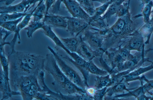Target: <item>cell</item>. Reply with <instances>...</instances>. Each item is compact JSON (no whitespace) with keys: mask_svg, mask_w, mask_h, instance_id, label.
I'll use <instances>...</instances> for the list:
<instances>
[{"mask_svg":"<svg viewBox=\"0 0 153 100\" xmlns=\"http://www.w3.org/2000/svg\"><path fill=\"white\" fill-rule=\"evenodd\" d=\"M9 65L10 80L22 76L38 75L45 70V57L30 52L14 50L7 56Z\"/></svg>","mask_w":153,"mask_h":100,"instance_id":"6da1fadb","label":"cell"},{"mask_svg":"<svg viewBox=\"0 0 153 100\" xmlns=\"http://www.w3.org/2000/svg\"><path fill=\"white\" fill-rule=\"evenodd\" d=\"M136 19L131 17L130 11L118 18L104 36L102 48L105 52L122 44L138 29L139 23Z\"/></svg>","mask_w":153,"mask_h":100,"instance_id":"7a4b0ae2","label":"cell"},{"mask_svg":"<svg viewBox=\"0 0 153 100\" xmlns=\"http://www.w3.org/2000/svg\"><path fill=\"white\" fill-rule=\"evenodd\" d=\"M44 69L52 76L54 81L52 84L53 86H57L63 89L70 81L61 70L54 55L51 52L46 55Z\"/></svg>","mask_w":153,"mask_h":100,"instance_id":"3957f363","label":"cell"},{"mask_svg":"<svg viewBox=\"0 0 153 100\" xmlns=\"http://www.w3.org/2000/svg\"><path fill=\"white\" fill-rule=\"evenodd\" d=\"M122 43L117 47L111 48L105 53L111 66L108 71L109 73L121 65L131 54V51L122 46Z\"/></svg>","mask_w":153,"mask_h":100,"instance_id":"277c9868","label":"cell"},{"mask_svg":"<svg viewBox=\"0 0 153 100\" xmlns=\"http://www.w3.org/2000/svg\"><path fill=\"white\" fill-rule=\"evenodd\" d=\"M48 49L54 55L59 66L65 75L79 87L85 88L87 86L78 73L68 65L59 55V53L56 52L50 46H48Z\"/></svg>","mask_w":153,"mask_h":100,"instance_id":"5b68a950","label":"cell"},{"mask_svg":"<svg viewBox=\"0 0 153 100\" xmlns=\"http://www.w3.org/2000/svg\"><path fill=\"white\" fill-rule=\"evenodd\" d=\"M153 50L149 48L143 52L136 51L131 54L128 58L121 65L112 71L110 73L111 75L116 74L119 72L126 71L134 68H137L143 66L146 62H148L149 58L145 57V55L148 52Z\"/></svg>","mask_w":153,"mask_h":100,"instance_id":"8992f818","label":"cell"},{"mask_svg":"<svg viewBox=\"0 0 153 100\" xmlns=\"http://www.w3.org/2000/svg\"><path fill=\"white\" fill-rule=\"evenodd\" d=\"M45 70L40 71L37 75L39 81L42 84V90L38 92L35 97L37 100H65V95L60 91L55 92L51 90L45 82Z\"/></svg>","mask_w":153,"mask_h":100,"instance_id":"52a82bcc","label":"cell"},{"mask_svg":"<svg viewBox=\"0 0 153 100\" xmlns=\"http://www.w3.org/2000/svg\"><path fill=\"white\" fill-rule=\"evenodd\" d=\"M92 27L90 25L81 34L82 40L87 43L93 49L97 50L102 48L104 40V36L98 29L94 32Z\"/></svg>","mask_w":153,"mask_h":100,"instance_id":"ba28073f","label":"cell"},{"mask_svg":"<svg viewBox=\"0 0 153 100\" xmlns=\"http://www.w3.org/2000/svg\"><path fill=\"white\" fill-rule=\"evenodd\" d=\"M138 29L122 43L123 46L130 51L143 52L145 51V39Z\"/></svg>","mask_w":153,"mask_h":100,"instance_id":"9c48e42d","label":"cell"},{"mask_svg":"<svg viewBox=\"0 0 153 100\" xmlns=\"http://www.w3.org/2000/svg\"><path fill=\"white\" fill-rule=\"evenodd\" d=\"M42 29L45 35L51 39L56 46L61 48L64 50L77 64L80 65H83L84 64L85 62V60L76 53L72 52L70 51L65 46L60 38L53 32L51 28L44 24Z\"/></svg>","mask_w":153,"mask_h":100,"instance_id":"30bf717a","label":"cell"},{"mask_svg":"<svg viewBox=\"0 0 153 100\" xmlns=\"http://www.w3.org/2000/svg\"><path fill=\"white\" fill-rule=\"evenodd\" d=\"M66 18V31L72 36H79L89 25L88 23L83 19L67 16Z\"/></svg>","mask_w":153,"mask_h":100,"instance_id":"8fae6325","label":"cell"},{"mask_svg":"<svg viewBox=\"0 0 153 100\" xmlns=\"http://www.w3.org/2000/svg\"><path fill=\"white\" fill-rule=\"evenodd\" d=\"M148 62L151 63L149 65L144 67L143 66H141L131 71L121 77L116 83L122 82L126 84L131 81L139 80L141 85L143 84L142 76H140V75L153 69V62L149 60Z\"/></svg>","mask_w":153,"mask_h":100,"instance_id":"7c38bea8","label":"cell"},{"mask_svg":"<svg viewBox=\"0 0 153 100\" xmlns=\"http://www.w3.org/2000/svg\"><path fill=\"white\" fill-rule=\"evenodd\" d=\"M76 53L86 61H88L98 57L102 56L105 51L102 49L95 50L92 49L82 38Z\"/></svg>","mask_w":153,"mask_h":100,"instance_id":"4fadbf2b","label":"cell"},{"mask_svg":"<svg viewBox=\"0 0 153 100\" xmlns=\"http://www.w3.org/2000/svg\"><path fill=\"white\" fill-rule=\"evenodd\" d=\"M63 3L72 17L83 19L89 24L91 16L76 0H64Z\"/></svg>","mask_w":153,"mask_h":100,"instance_id":"5bb4252c","label":"cell"},{"mask_svg":"<svg viewBox=\"0 0 153 100\" xmlns=\"http://www.w3.org/2000/svg\"><path fill=\"white\" fill-rule=\"evenodd\" d=\"M142 76V80L146 82L144 84L141 85L139 87H136L133 90L128 92L127 93L119 94L117 97L119 98H123L130 96H134L136 98L142 94H145L153 89V79L149 80L143 74Z\"/></svg>","mask_w":153,"mask_h":100,"instance_id":"9a60e30c","label":"cell"},{"mask_svg":"<svg viewBox=\"0 0 153 100\" xmlns=\"http://www.w3.org/2000/svg\"><path fill=\"white\" fill-rule=\"evenodd\" d=\"M41 0H22L20 3L13 5H3L0 7V13L26 12L30 5Z\"/></svg>","mask_w":153,"mask_h":100,"instance_id":"2e32d148","label":"cell"},{"mask_svg":"<svg viewBox=\"0 0 153 100\" xmlns=\"http://www.w3.org/2000/svg\"><path fill=\"white\" fill-rule=\"evenodd\" d=\"M0 79V90L2 94V97L1 100L8 99L14 96L21 95L19 92L11 90L10 83V80L8 79L5 76L1 66Z\"/></svg>","mask_w":153,"mask_h":100,"instance_id":"e0dca14e","label":"cell"},{"mask_svg":"<svg viewBox=\"0 0 153 100\" xmlns=\"http://www.w3.org/2000/svg\"><path fill=\"white\" fill-rule=\"evenodd\" d=\"M42 21L45 25L51 28H66L67 20L66 16L50 14L45 15Z\"/></svg>","mask_w":153,"mask_h":100,"instance_id":"ac0fdd59","label":"cell"},{"mask_svg":"<svg viewBox=\"0 0 153 100\" xmlns=\"http://www.w3.org/2000/svg\"><path fill=\"white\" fill-rule=\"evenodd\" d=\"M38 79L25 86L19 92L24 100H31L35 99L38 92H41L42 88L39 84Z\"/></svg>","mask_w":153,"mask_h":100,"instance_id":"d6986e66","label":"cell"},{"mask_svg":"<svg viewBox=\"0 0 153 100\" xmlns=\"http://www.w3.org/2000/svg\"><path fill=\"white\" fill-rule=\"evenodd\" d=\"M33 13V11L30 12L29 13L23 17L22 21L18 25L17 31L15 33L13 38L10 42V46L11 51L15 50V46L17 39H18L20 41V32L22 29L25 28L28 25L30 21Z\"/></svg>","mask_w":153,"mask_h":100,"instance_id":"ffe728a7","label":"cell"},{"mask_svg":"<svg viewBox=\"0 0 153 100\" xmlns=\"http://www.w3.org/2000/svg\"><path fill=\"white\" fill-rule=\"evenodd\" d=\"M66 48L71 52L76 53L82 40V35L67 38H59Z\"/></svg>","mask_w":153,"mask_h":100,"instance_id":"44dd1931","label":"cell"},{"mask_svg":"<svg viewBox=\"0 0 153 100\" xmlns=\"http://www.w3.org/2000/svg\"><path fill=\"white\" fill-rule=\"evenodd\" d=\"M153 14V12H152ZM145 39V45L149 44L152 35L153 33V14L149 21L147 23H144L138 29Z\"/></svg>","mask_w":153,"mask_h":100,"instance_id":"7402d4cb","label":"cell"},{"mask_svg":"<svg viewBox=\"0 0 153 100\" xmlns=\"http://www.w3.org/2000/svg\"><path fill=\"white\" fill-rule=\"evenodd\" d=\"M135 88H127L126 83L122 82L117 83L111 87L108 88L105 96L111 97L114 95L124 93L125 91L129 92Z\"/></svg>","mask_w":153,"mask_h":100,"instance_id":"603a6c76","label":"cell"},{"mask_svg":"<svg viewBox=\"0 0 153 100\" xmlns=\"http://www.w3.org/2000/svg\"><path fill=\"white\" fill-rule=\"evenodd\" d=\"M45 0H41L33 10V20L35 21H42L46 14L47 10Z\"/></svg>","mask_w":153,"mask_h":100,"instance_id":"cb8c5ba5","label":"cell"},{"mask_svg":"<svg viewBox=\"0 0 153 100\" xmlns=\"http://www.w3.org/2000/svg\"><path fill=\"white\" fill-rule=\"evenodd\" d=\"M126 0H114L110 5L107 11L101 17L106 21L108 24L111 18L115 15L118 7Z\"/></svg>","mask_w":153,"mask_h":100,"instance_id":"d4e9b609","label":"cell"},{"mask_svg":"<svg viewBox=\"0 0 153 100\" xmlns=\"http://www.w3.org/2000/svg\"><path fill=\"white\" fill-rule=\"evenodd\" d=\"M85 67L86 69L89 73L97 76H105L109 74L107 71L99 68L94 64L93 60L86 61Z\"/></svg>","mask_w":153,"mask_h":100,"instance_id":"484cf974","label":"cell"},{"mask_svg":"<svg viewBox=\"0 0 153 100\" xmlns=\"http://www.w3.org/2000/svg\"><path fill=\"white\" fill-rule=\"evenodd\" d=\"M111 81V74H108L103 76H97L95 79L94 87L97 89L107 87L108 88Z\"/></svg>","mask_w":153,"mask_h":100,"instance_id":"4316f807","label":"cell"},{"mask_svg":"<svg viewBox=\"0 0 153 100\" xmlns=\"http://www.w3.org/2000/svg\"><path fill=\"white\" fill-rule=\"evenodd\" d=\"M153 7V2L151 0L149 3L144 5L142 10V13L134 17L135 18H137L143 17L144 23L148 22L150 20L151 15L152 14V8Z\"/></svg>","mask_w":153,"mask_h":100,"instance_id":"83f0119b","label":"cell"},{"mask_svg":"<svg viewBox=\"0 0 153 100\" xmlns=\"http://www.w3.org/2000/svg\"><path fill=\"white\" fill-rule=\"evenodd\" d=\"M44 24L42 21H30L27 26L24 28L25 30H27L26 34L27 37L31 38L33 33L38 29H42Z\"/></svg>","mask_w":153,"mask_h":100,"instance_id":"f1b7e54d","label":"cell"},{"mask_svg":"<svg viewBox=\"0 0 153 100\" xmlns=\"http://www.w3.org/2000/svg\"><path fill=\"white\" fill-rule=\"evenodd\" d=\"M60 56L63 59L66 60L72 63L78 69L82 74L84 82L87 86H88V80L89 78V73L86 69L85 67L76 63L74 60L72 58L69 57L67 55L63 56L59 54Z\"/></svg>","mask_w":153,"mask_h":100,"instance_id":"f546056e","label":"cell"},{"mask_svg":"<svg viewBox=\"0 0 153 100\" xmlns=\"http://www.w3.org/2000/svg\"><path fill=\"white\" fill-rule=\"evenodd\" d=\"M81 6L91 16L94 14L95 11L93 2L92 0H76Z\"/></svg>","mask_w":153,"mask_h":100,"instance_id":"4dcf8cb0","label":"cell"},{"mask_svg":"<svg viewBox=\"0 0 153 100\" xmlns=\"http://www.w3.org/2000/svg\"><path fill=\"white\" fill-rule=\"evenodd\" d=\"M29 13H1L0 15V22L13 21L19 19L22 17H24Z\"/></svg>","mask_w":153,"mask_h":100,"instance_id":"1f68e13d","label":"cell"},{"mask_svg":"<svg viewBox=\"0 0 153 100\" xmlns=\"http://www.w3.org/2000/svg\"><path fill=\"white\" fill-rule=\"evenodd\" d=\"M0 52V61L3 71L7 78L10 80V68L8 58L5 51Z\"/></svg>","mask_w":153,"mask_h":100,"instance_id":"d6a6232c","label":"cell"},{"mask_svg":"<svg viewBox=\"0 0 153 100\" xmlns=\"http://www.w3.org/2000/svg\"><path fill=\"white\" fill-rule=\"evenodd\" d=\"M24 17L17 19L0 23V27L15 33L17 31L18 25L22 21Z\"/></svg>","mask_w":153,"mask_h":100,"instance_id":"836d02e7","label":"cell"},{"mask_svg":"<svg viewBox=\"0 0 153 100\" xmlns=\"http://www.w3.org/2000/svg\"><path fill=\"white\" fill-rule=\"evenodd\" d=\"M131 0H126L117 8L115 15L118 18L125 15L130 11V4Z\"/></svg>","mask_w":153,"mask_h":100,"instance_id":"e575fe53","label":"cell"},{"mask_svg":"<svg viewBox=\"0 0 153 100\" xmlns=\"http://www.w3.org/2000/svg\"><path fill=\"white\" fill-rule=\"evenodd\" d=\"M112 3L108 2L96 8L94 14L92 16H91L90 22L92 21L99 18L103 15Z\"/></svg>","mask_w":153,"mask_h":100,"instance_id":"d590c367","label":"cell"},{"mask_svg":"<svg viewBox=\"0 0 153 100\" xmlns=\"http://www.w3.org/2000/svg\"><path fill=\"white\" fill-rule=\"evenodd\" d=\"M92 27L97 28L99 30H103L108 28V25L105 22V20L101 17L93 20L89 24Z\"/></svg>","mask_w":153,"mask_h":100,"instance_id":"8d00e7d4","label":"cell"},{"mask_svg":"<svg viewBox=\"0 0 153 100\" xmlns=\"http://www.w3.org/2000/svg\"><path fill=\"white\" fill-rule=\"evenodd\" d=\"M13 32L0 27V51L4 50V46L5 45H9L10 46V42H6V40Z\"/></svg>","mask_w":153,"mask_h":100,"instance_id":"74e56055","label":"cell"},{"mask_svg":"<svg viewBox=\"0 0 153 100\" xmlns=\"http://www.w3.org/2000/svg\"><path fill=\"white\" fill-rule=\"evenodd\" d=\"M136 68H134L126 71L119 72L114 74L111 75V81L109 87H111L115 84L117 81L122 76Z\"/></svg>","mask_w":153,"mask_h":100,"instance_id":"f35d334b","label":"cell"},{"mask_svg":"<svg viewBox=\"0 0 153 100\" xmlns=\"http://www.w3.org/2000/svg\"><path fill=\"white\" fill-rule=\"evenodd\" d=\"M107 88L108 87H107L100 89H97L96 88L93 96V99L103 100L106 95Z\"/></svg>","mask_w":153,"mask_h":100,"instance_id":"ab89813d","label":"cell"},{"mask_svg":"<svg viewBox=\"0 0 153 100\" xmlns=\"http://www.w3.org/2000/svg\"><path fill=\"white\" fill-rule=\"evenodd\" d=\"M64 0H56L52 6L51 12L53 14H57L59 10L61 4Z\"/></svg>","mask_w":153,"mask_h":100,"instance_id":"60d3db41","label":"cell"},{"mask_svg":"<svg viewBox=\"0 0 153 100\" xmlns=\"http://www.w3.org/2000/svg\"><path fill=\"white\" fill-rule=\"evenodd\" d=\"M56 0H45V4L46 7V14H48V10Z\"/></svg>","mask_w":153,"mask_h":100,"instance_id":"b9f144b4","label":"cell"},{"mask_svg":"<svg viewBox=\"0 0 153 100\" xmlns=\"http://www.w3.org/2000/svg\"><path fill=\"white\" fill-rule=\"evenodd\" d=\"M16 0H0V2L3 4L4 5L8 6Z\"/></svg>","mask_w":153,"mask_h":100,"instance_id":"7bdbcfd3","label":"cell"},{"mask_svg":"<svg viewBox=\"0 0 153 100\" xmlns=\"http://www.w3.org/2000/svg\"><path fill=\"white\" fill-rule=\"evenodd\" d=\"M151 96H147L145 94H142L137 97L136 99L137 100H151Z\"/></svg>","mask_w":153,"mask_h":100,"instance_id":"ee69618b","label":"cell"},{"mask_svg":"<svg viewBox=\"0 0 153 100\" xmlns=\"http://www.w3.org/2000/svg\"><path fill=\"white\" fill-rule=\"evenodd\" d=\"M114 0H92L93 1L99 2L102 4H104L108 2H113Z\"/></svg>","mask_w":153,"mask_h":100,"instance_id":"f6af8a7d","label":"cell"},{"mask_svg":"<svg viewBox=\"0 0 153 100\" xmlns=\"http://www.w3.org/2000/svg\"><path fill=\"white\" fill-rule=\"evenodd\" d=\"M141 2L140 5L141 6H144L145 5L149 3L151 0H138Z\"/></svg>","mask_w":153,"mask_h":100,"instance_id":"bcb514c9","label":"cell"},{"mask_svg":"<svg viewBox=\"0 0 153 100\" xmlns=\"http://www.w3.org/2000/svg\"><path fill=\"white\" fill-rule=\"evenodd\" d=\"M148 93H149L151 96V100H153V92L149 91L148 92Z\"/></svg>","mask_w":153,"mask_h":100,"instance_id":"7dc6e473","label":"cell"},{"mask_svg":"<svg viewBox=\"0 0 153 100\" xmlns=\"http://www.w3.org/2000/svg\"><path fill=\"white\" fill-rule=\"evenodd\" d=\"M152 0V1L153 2V0ZM153 8V9L152 10V12H153V8Z\"/></svg>","mask_w":153,"mask_h":100,"instance_id":"c3c4849f","label":"cell"},{"mask_svg":"<svg viewBox=\"0 0 153 100\" xmlns=\"http://www.w3.org/2000/svg\"><path fill=\"white\" fill-rule=\"evenodd\" d=\"M152 45H153V42H152Z\"/></svg>","mask_w":153,"mask_h":100,"instance_id":"681fc988","label":"cell"}]
</instances>
